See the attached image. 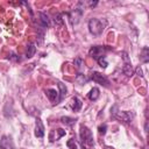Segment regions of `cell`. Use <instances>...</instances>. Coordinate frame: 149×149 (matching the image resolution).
I'll list each match as a JSON object with an SVG mask.
<instances>
[{"label": "cell", "instance_id": "1", "mask_svg": "<svg viewBox=\"0 0 149 149\" xmlns=\"http://www.w3.org/2000/svg\"><path fill=\"white\" fill-rule=\"evenodd\" d=\"M105 26H106V21H102V20H99V19H91L88 21L90 33L94 36H99L104 31Z\"/></svg>", "mask_w": 149, "mask_h": 149}, {"label": "cell", "instance_id": "2", "mask_svg": "<svg viewBox=\"0 0 149 149\" xmlns=\"http://www.w3.org/2000/svg\"><path fill=\"white\" fill-rule=\"evenodd\" d=\"M80 142L81 143H85L90 147H92L94 144V141H93V135H92V132L86 127V126H81L80 127Z\"/></svg>", "mask_w": 149, "mask_h": 149}, {"label": "cell", "instance_id": "3", "mask_svg": "<svg viewBox=\"0 0 149 149\" xmlns=\"http://www.w3.org/2000/svg\"><path fill=\"white\" fill-rule=\"evenodd\" d=\"M108 49H109V48H106V47H101V45H94V47H92V48L90 49L88 54H90V56H91L92 58L98 59L99 57L105 56L104 54H105V52H106V50H108Z\"/></svg>", "mask_w": 149, "mask_h": 149}, {"label": "cell", "instance_id": "4", "mask_svg": "<svg viewBox=\"0 0 149 149\" xmlns=\"http://www.w3.org/2000/svg\"><path fill=\"white\" fill-rule=\"evenodd\" d=\"M91 78H92L93 81H95V83H98V84H100V85H104V86H106V87L109 85V80L107 79V77L104 76V74L100 73V72L94 71V72L92 73V76H91Z\"/></svg>", "mask_w": 149, "mask_h": 149}, {"label": "cell", "instance_id": "5", "mask_svg": "<svg viewBox=\"0 0 149 149\" xmlns=\"http://www.w3.org/2000/svg\"><path fill=\"white\" fill-rule=\"evenodd\" d=\"M83 9L84 8H80L78 6L76 9H73L72 12L69 13V17H70V21H71L72 24H77L79 22L80 17H81V14H83Z\"/></svg>", "mask_w": 149, "mask_h": 149}, {"label": "cell", "instance_id": "6", "mask_svg": "<svg viewBox=\"0 0 149 149\" xmlns=\"http://www.w3.org/2000/svg\"><path fill=\"white\" fill-rule=\"evenodd\" d=\"M45 94H47L48 99H49L50 101H52V102H56V104H57L58 101H61L59 92L56 91V90H54V88H48V90L45 91Z\"/></svg>", "mask_w": 149, "mask_h": 149}, {"label": "cell", "instance_id": "7", "mask_svg": "<svg viewBox=\"0 0 149 149\" xmlns=\"http://www.w3.org/2000/svg\"><path fill=\"white\" fill-rule=\"evenodd\" d=\"M112 113H113L114 118H116V119H119L121 121H125L127 123L130 122L132 121V118H133V115L129 114L128 112H112Z\"/></svg>", "mask_w": 149, "mask_h": 149}, {"label": "cell", "instance_id": "8", "mask_svg": "<svg viewBox=\"0 0 149 149\" xmlns=\"http://www.w3.org/2000/svg\"><path fill=\"white\" fill-rule=\"evenodd\" d=\"M0 149H14L12 140L7 136H2L0 140Z\"/></svg>", "mask_w": 149, "mask_h": 149}, {"label": "cell", "instance_id": "9", "mask_svg": "<svg viewBox=\"0 0 149 149\" xmlns=\"http://www.w3.org/2000/svg\"><path fill=\"white\" fill-rule=\"evenodd\" d=\"M35 136L43 137L44 136V126L40 119H36V128H35Z\"/></svg>", "mask_w": 149, "mask_h": 149}, {"label": "cell", "instance_id": "10", "mask_svg": "<svg viewBox=\"0 0 149 149\" xmlns=\"http://www.w3.org/2000/svg\"><path fill=\"white\" fill-rule=\"evenodd\" d=\"M66 146H68L70 149H86L85 147H83V143L79 142V141L76 140V139H70V140L66 142Z\"/></svg>", "mask_w": 149, "mask_h": 149}, {"label": "cell", "instance_id": "11", "mask_svg": "<svg viewBox=\"0 0 149 149\" xmlns=\"http://www.w3.org/2000/svg\"><path fill=\"white\" fill-rule=\"evenodd\" d=\"M81 106H83L81 100H80L79 98H77V97H73L72 100H71V108H72L74 112H78V111L81 108Z\"/></svg>", "mask_w": 149, "mask_h": 149}, {"label": "cell", "instance_id": "12", "mask_svg": "<svg viewBox=\"0 0 149 149\" xmlns=\"http://www.w3.org/2000/svg\"><path fill=\"white\" fill-rule=\"evenodd\" d=\"M35 51H36V47H35V44H34V43H29V44H28V47H27L26 57H27V58L33 57V56H34V54H35Z\"/></svg>", "mask_w": 149, "mask_h": 149}, {"label": "cell", "instance_id": "13", "mask_svg": "<svg viewBox=\"0 0 149 149\" xmlns=\"http://www.w3.org/2000/svg\"><path fill=\"white\" fill-rule=\"evenodd\" d=\"M99 95H100V93H99V88L93 87V88L90 91V93H88V99L92 100V101H94V100H97V99L99 98Z\"/></svg>", "mask_w": 149, "mask_h": 149}, {"label": "cell", "instance_id": "14", "mask_svg": "<svg viewBox=\"0 0 149 149\" xmlns=\"http://www.w3.org/2000/svg\"><path fill=\"white\" fill-rule=\"evenodd\" d=\"M40 17H41V26L44 28H48L50 22H49V17L45 13H40Z\"/></svg>", "mask_w": 149, "mask_h": 149}, {"label": "cell", "instance_id": "15", "mask_svg": "<svg viewBox=\"0 0 149 149\" xmlns=\"http://www.w3.org/2000/svg\"><path fill=\"white\" fill-rule=\"evenodd\" d=\"M141 61L143 63H148V61H149V49L147 47H144L141 51Z\"/></svg>", "mask_w": 149, "mask_h": 149}, {"label": "cell", "instance_id": "16", "mask_svg": "<svg viewBox=\"0 0 149 149\" xmlns=\"http://www.w3.org/2000/svg\"><path fill=\"white\" fill-rule=\"evenodd\" d=\"M122 72H123L126 76H132V74H133L132 64H130V63H125L123 66H122Z\"/></svg>", "mask_w": 149, "mask_h": 149}, {"label": "cell", "instance_id": "17", "mask_svg": "<svg viewBox=\"0 0 149 149\" xmlns=\"http://www.w3.org/2000/svg\"><path fill=\"white\" fill-rule=\"evenodd\" d=\"M61 121H62L64 125H66V126H72V125H74L76 119H72V118H70V116H62V118H61Z\"/></svg>", "mask_w": 149, "mask_h": 149}, {"label": "cell", "instance_id": "18", "mask_svg": "<svg viewBox=\"0 0 149 149\" xmlns=\"http://www.w3.org/2000/svg\"><path fill=\"white\" fill-rule=\"evenodd\" d=\"M58 87H59V97H61V100L64 98V95L66 94V87L63 83L58 81Z\"/></svg>", "mask_w": 149, "mask_h": 149}, {"label": "cell", "instance_id": "19", "mask_svg": "<svg viewBox=\"0 0 149 149\" xmlns=\"http://www.w3.org/2000/svg\"><path fill=\"white\" fill-rule=\"evenodd\" d=\"M87 80H88V79H87V78H86L84 74H81V73H78V74L76 76V81H77L78 84H80V85L85 84Z\"/></svg>", "mask_w": 149, "mask_h": 149}, {"label": "cell", "instance_id": "20", "mask_svg": "<svg viewBox=\"0 0 149 149\" xmlns=\"http://www.w3.org/2000/svg\"><path fill=\"white\" fill-rule=\"evenodd\" d=\"M98 63H99V65L102 68V69H105L106 66H107V61H106V56H101V57H99L98 59Z\"/></svg>", "mask_w": 149, "mask_h": 149}, {"label": "cell", "instance_id": "21", "mask_svg": "<svg viewBox=\"0 0 149 149\" xmlns=\"http://www.w3.org/2000/svg\"><path fill=\"white\" fill-rule=\"evenodd\" d=\"M62 14L61 13H58V14H56V16H55V23L56 24H58V26H62L63 24V19H62Z\"/></svg>", "mask_w": 149, "mask_h": 149}, {"label": "cell", "instance_id": "22", "mask_svg": "<svg viewBox=\"0 0 149 149\" xmlns=\"http://www.w3.org/2000/svg\"><path fill=\"white\" fill-rule=\"evenodd\" d=\"M106 129H107V126L106 125H101L98 127V130H99V134L100 135H105L106 134Z\"/></svg>", "mask_w": 149, "mask_h": 149}, {"label": "cell", "instance_id": "23", "mask_svg": "<svg viewBox=\"0 0 149 149\" xmlns=\"http://www.w3.org/2000/svg\"><path fill=\"white\" fill-rule=\"evenodd\" d=\"M121 57H122V59H123V62L125 63H130V59H129V57H128V55H127V52H121Z\"/></svg>", "mask_w": 149, "mask_h": 149}, {"label": "cell", "instance_id": "24", "mask_svg": "<svg viewBox=\"0 0 149 149\" xmlns=\"http://www.w3.org/2000/svg\"><path fill=\"white\" fill-rule=\"evenodd\" d=\"M56 132L58 133V135H57V140H58L59 137H62L63 135H65V130H63V129H61V128H59V129H57Z\"/></svg>", "mask_w": 149, "mask_h": 149}, {"label": "cell", "instance_id": "25", "mask_svg": "<svg viewBox=\"0 0 149 149\" xmlns=\"http://www.w3.org/2000/svg\"><path fill=\"white\" fill-rule=\"evenodd\" d=\"M81 63H83V59H81V58H76V59H74V64H76L77 68H80Z\"/></svg>", "mask_w": 149, "mask_h": 149}, {"label": "cell", "instance_id": "26", "mask_svg": "<svg viewBox=\"0 0 149 149\" xmlns=\"http://www.w3.org/2000/svg\"><path fill=\"white\" fill-rule=\"evenodd\" d=\"M97 3H98V2H97V1H93V2H92V1H91V2H88V6H90V7H94V6H95V5H97Z\"/></svg>", "mask_w": 149, "mask_h": 149}, {"label": "cell", "instance_id": "27", "mask_svg": "<svg viewBox=\"0 0 149 149\" xmlns=\"http://www.w3.org/2000/svg\"><path fill=\"white\" fill-rule=\"evenodd\" d=\"M136 72H137V74H139V76H142V71H141V69H140V68H137V69H136Z\"/></svg>", "mask_w": 149, "mask_h": 149}]
</instances>
